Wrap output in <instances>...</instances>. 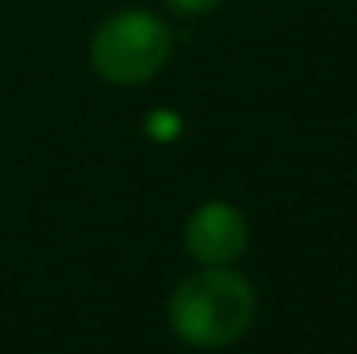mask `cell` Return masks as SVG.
<instances>
[{"instance_id": "5", "label": "cell", "mask_w": 357, "mask_h": 354, "mask_svg": "<svg viewBox=\"0 0 357 354\" xmlns=\"http://www.w3.org/2000/svg\"><path fill=\"white\" fill-rule=\"evenodd\" d=\"M177 14H205V10H212V7H219L222 0H167Z\"/></svg>"}, {"instance_id": "2", "label": "cell", "mask_w": 357, "mask_h": 354, "mask_svg": "<svg viewBox=\"0 0 357 354\" xmlns=\"http://www.w3.org/2000/svg\"><path fill=\"white\" fill-rule=\"evenodd\" d=\"M94 70L112 84H142L170 56V31L149 10H125L105 21L91 45Z\"/></svg>"}, {"instance_id": "3", "label": "cell", "mask_w": 357, "mask_h": 354, "mask_svg": "<svg viewBox=\"0 0 357 354\" xmlns=\"http://www.w3.org/2000/svg\"><path fill=\"white\" fill-rule=\"evenodd\" d=\"M188 250L191 257H198L202 264L222 267L229 260H236L246 246V223L233 205H205L188 219Z\"/></svg>"}, {"instance_id": "1", "label": "cell", "mask_w": 357, "mask_h": 354, "mask_svg": "<svg viewBox=\"0 0 357 354\" xmlns=\"http://www.w3.org/2000/svg\"><path fill=\"white\" fill-rule=\"evenodd\" d=\"M253 288L236 271L208 267L184 278L170 299V327L174 334L202 351H215L239 341L253 323Z\"/></svg>"}, {"instance_id": "4", "label": "cell", "mask_w": 357, "mask_h": 354, "mask_svg": "<svg viewBox=\"0 0 357 354\" xmlns=\"http://www.w3.org/2000/svg\"><path fill=\"white\" fill-rule=\"evenodd\" d=\"M181 132V118L170 112H153L149 115V135L153 139H174Z\"/></svg>"}]
</instances>
